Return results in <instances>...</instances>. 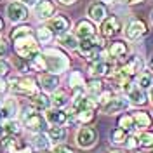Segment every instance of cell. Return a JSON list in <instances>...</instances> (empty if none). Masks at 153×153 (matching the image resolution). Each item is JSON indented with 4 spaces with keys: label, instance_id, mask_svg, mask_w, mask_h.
Returning <instances> with one entry per match:
<instances>
[{
    "label": "cell",
    "instance_id": "50",
    "mask_svg": "<svg viewBox=\"0 0 153 153\" xmlns=\"http://www.w3.org/2000/svg\"><path fill=\"white\" fill-rule=\"evenodd\" d=\"M152 23H153V12H152Z\"/></svg>",
    "mask_w": 153,
    "mask_h": 153
},
{
    "label": "cell",
    "instance_id": "43",
    "mask_svg": "<svg viewBox=\"0 0 153 153\" xmlns=\"http://www.w3.org/2000/svg\"><path fill=\"white\" fill-rule=\"evenodd\" d=\"M7 91V82L4 80V76H0V94Z\"/></svg>",
    "mask_w": 153,
    "mask_h": 153
},
{
    "label": "cell",
    "instance_id": "17",
    "mask_svg": "<svg viewBox=\"0 0 153 153\" xmlns=\"http://www.w3.org/2000/svg\"><path fill=\"white\" fill-rule=\"evenodd\" d=\"M45 120L52 125H65L68 122V113L63 111L61 108H57V110H47Z\"/></svg>",
    "mask_w": 153,
    "mask_h": 153
},
{
    "label": "cell",
    "instance_id": "52",
    "mask_svg": "<svg viewBox=\"0 0 153 153\" xmlns=\"http://www.w3.org/2000/svg\"><path fill=\"white\" fill-rule=\"evenodd\" d=\"M152 68H153V59H152Z\"/></svg>",
    "mask_w": 153,
    "mask_h": 153
},
{
    "label": "cell",
    "instance_id": "8",
    "mask_svg": "<svg viewBox=\"0 0 153 153\" xmlns=\"http://www.w3.org/2000/svg\"><path fill=\"white\" fill-rule=\"evenodd\" d=\"M113 71V63L106 61V59H97V61H92L89 65V73L92 76H106V75H111Z\"/></svg>",
    "mask_w": 153,
    "mask_h": 153
},
{
    "label": "cell",
    "instance_id": "25",
    "mask_svg": "<svg viewBox=\"0 0 153 153\" xmlns=\"http://www.w3.org/2000/svg\"><path fill=\"white\" fill-rule=\"evenodd\" d=\"M110 141L113 144H125L127 141V131L117 127V129H111L110 131Z\"/></svg>",
    "mask_w": 153,
    "mask_h": 153
},
{
    "label": "cell",
    "instance_id": "40",
    "mask_svg": "<svg viewBox=\"0 0 153 153\" xmlns=\"http://www.w3.org/2000/svg\"><path fill=\"white\" fill-rule=\"evenodd\" d=\"M9 71H10V65L7 63V61L0 59V76H5Z\"/></svg>",
    "mask_w": 153,
    "mask_h": 153
},
{
    "label": "cell",
    "instance_id": "39",
    "mask_svg": "<svg viewBox=\"0 0 153 153\" xmlns=\"http://www.w3.org/2000/svg\"><path fill=\"white\" fill-rule=\"evenodd\" d=\"M125 146H127L129 150H134V148L141 146V144H139V137H134V136L127 137V141H125Z\"/></svg>",
    "mask_w": 153,
    "mask_h": 153
},
{
    "label": "cell",
    "instance_id": "34",
    "mask_svg": "<svg viewBox=\"0 0 153 153\" xmlns=\"http://www.w3.org/2000/svg\"><path fill=\"white\" fill-rule=\"evenodd\" d=\"M30 66L33 68L35 71H47V65H45V57L42 56V54H38L37 57H33L31 59V65Z\"/></svg>",
    "mask_w": 153,
    "mask_h": 153
},
{
    "label": "cell",
    "instance_id": "12",
    "mask_svg": "<svg viewBox=\"0 0 153 153\" xmlns=\"http://www.w3.org/2000/svg\"><path fill=\"white\" fill-rule=\"evenodd\" d=\"M144 33H146V25H144L143 21H139V19L131 21L127 25V28H125V37L129 38V40H139Z\"/></svg>",
    "mask_w": 153,
    "mask_h": 153
},
{
    "label": "cell",
    "instance_id": "23",
    "mask_svg": "<svg viewBox=\"0 0 153 153\" xmlns=\"http://www.w3.org/2000/svg\"><path fill=\"white\" fill-rule=\"evenodd\" d=\"M132 118H134V124H136L137 129H148V127H152V117L146 111H134Z\"/></svg>",
    "mask_w": 153,
    "mask_h": 153
},
{
    "label": "cell",
    "instance_id": "30",
    "mask_svg": "<svg viewBox=\"0 0 153 153\" xmlns=\"http://www.w3.org/2000/svg\"><path fill=\"white\" fill-rule=\"evenodd\" d=\"M26 35H31V28H30L28 25L16 26V28H12V31H10V38H12V42L18 40V38H21V37H26Z\"/></svg>",
    "mask_w": 153,
    "mask_h": 153
},
{
    "label": "cell",
    "instance_id": "16",
    "mask_svg": "<svg viewBox=\"0 0 153 153\" xmlns=\"http://www.w3.org/2000/svg\"><path fill=\"white\" fill-rule=\"evenodd\" d=\"M108 54H110V57L111 59H124V57H127V54H129V47H127V44L125 42H122V40H117V42H113L111 45H110V51H108Z\"/></svg>",
    "mask_w": 153,
    "mask_h": 153
},
{
    "label": "cell",
    "instance_id": "46",
    "mask_svg": "<svg viewBox=\"0 0 153 153\" xmlns=\"http://www.w3.org/2000/svg\"><path fill=\"white\" fill-rule=\"evenodd\" d=\"M127 4H139V2H143V0H125Z\"/></svg>",
    "mask_w": 153,
    "mask_h": 153
},
{
    "label": "cell",
    "instance_id": "3",
    "mask_svg": "<svg viewBox=\"0 0 153 153\" xmlns=\"http://www.w3.org/2000/svg\"><path fill=\"white\" fill-rule=\"evenodd\" d=\"M10 91L18 96H26V97H31V96H37V84L33 78H16L12 80L10 84Z\"/></svg>",
    "mask_w": 153,
    "mask_h": 153
},
{
    "label": "cell",
    "instance_id": "9",
    "mask_svg": "<svg viewBox=\"0 0 153 153\" xmlns=\"http://www.w3.org/2000/svg\"><path fill=\"white\" fill-rule=\"evenodd\" d=\"M129 99H125V97H111L108 103H105V105L101 106L103 108V111H105L106 115H115V113H120V111H124V110H127L129 108Z\"/></svg>",
    "mask_w": 153,
    "mask_h": 153
},
{
    "label": "cell",
    "instance_id": "32",
    "mask_svg": "<svg viewBox=\"0 0 153 153\" xmlns=\"http://www.w3.org/2000/svg\"><path fill=\"white\" fill-rule=\"evenodd\" d=\"M87 91H89V94L91 96H99L103 91H105V89H103V82L97 80V78L91 80V82L87 84Z\"/></svg>",
    "mask_w": 153,
    "mask_h": 153
},
{
    "label": "cell",
    "instance_id": "15",
    "mask_svg": "<svg viewBox=\"0 0 153 153\" xmlns=\"http://www.w3.org/2000/svg\"><path fill=\"white\" fill-rule=\"evenodd\" d=\"M118 30H120V21L115 18V16H108V18L101 23V35L105 38L117 35Z\"/></svg>",
    "mask_w": 153,
    "mask_h": 153
},
{
    "label": "cell",
    "instance_id": "53",
    "mask_svg": "<svg viewBox=\"0 0 153 153\" xmlns=\"http://www.w3.org/2000/svg\"><path fill=\"white\" fill-rule=\"evenodd\" d=\"M150 153H153V150H152V152H150Z\"/></svg>",
    "mask_w": 153,
    "mask_h": 153
},
{
    "label": "cell",
    "instance_id": "49",
    "mask_svg": "<svg viewBox=\"0 0 153 153\" xmlns=\"http://www.w3.org/2000/svg\"><path fill=\"white\" fill-rule=\"evenodd\" d=\"M110 153H120V152H110Z\"/></svg>",
    "mask_w": 153,
    "mask_h": 153
},
{
    "label": "cell",
    "instance_id": "19",
    "mask_svg": "<svg viewBox=\"0 0 153 153\" xmlns=\"http://www.w3.org/2000/svg\"><path fill=\"white\" fill-rule=\"evenodd\" d=\"M57 42H59V45H63L65 49H70V51H76L78 49V44H80V40L76 35L73 33H63V35H59L57 37Z\"/></svg>",
    "mask_w": 153,
    "mask_h": 153
},
{
    "label": "cell",
    "instance_id": "7",
    "mask_svg": "<svg viewBox=\"0 0 153 153\" xmlns=\"http://www.w3.org/2000/svg\"><path fill=\"white\" fill-rule=\"evenodd\" d=\"M25 127L28 129L30 132L33 134H40V132H45V127H47V120L38 113H33L25 118Z\"/></svg>",
    "mask_w": 153,
    "mask_h": 153
},
{
    "label": "cell",
    "instance_id": "27",
    "mask_svg": "<svg viewBox=\"0 0 153 153\" xmlns=\"http://www.w3.org/2000/svg\"><path fill=\"white\" fill-rule=\"evenodd\" d=\"M51 99H52V105H54V106H57V108H63V106L68 105V99H70V97L66 96V92H65V91H61V89L57 91V89H56V91H54V96H52Z\"/></svg>",
    "mask_w": 153,
    "mask_h": 153
},
{
    "label": "cell",
    "instance_id": "45",
    "mask_svg": "<svg viewBox=\"0 0 153 153\" xmlns=\"http://www.w3.org/2000/svg\"><path fill=\"white\" fill-rule=\"evenodd\" d=\"M59 4H63V5H71V4H75L76 0H57Z\"/></svg>",
    "mask_w": 153,
    "mask_h": 153
},
{
    "label": "cell",
    "instance_id": "5",
    "mask_svg": "<svg viewBox=\"0 0 153 153\" xmlns=\"http://www.w3.org/2000/svg\"><path fill=\"white\" fill-rule=\"evenodd\" d=\"M97 141V132H96V129L92 127H82L78 132H76V144L80 146V148H92Z\"/></svg>",
    "mask_w": 153,
    "mask_h": 153
},
{
    "label": "cell",
    "instance_id": "31",
    "mask_svg": "<svg viewBox=\"0 0 153 153\" xmlns=\"http://www.w3.org/2000/svg\"><path fill=\"white\" fill-rule=\"evenodd\" d=\"M52 37H54V33H52L47 26H42V28L37 30V38H38L40 44H49V42L52 40Z\"/></svg>",
    "mask_w": 153,
    "mask_h": 153
},
{
    "label": "cell",
    "instance_id": "33",
    "mask_svg": "<svg viewBox=\"0 0 153 153\" xmlns=\"http://www.w3.org/2000/svg\"><path fill=\"white\" fill-rule=\"evenodd\" d=\"M118 127L124 129V131H132L134 127H136L132 115H122V117L118 118Z\"/></svg>",
    "mask_w": 153,
    "mask_h": 153
},
{
    "label": "cell",
    "instance_id": "48",
    "mask_svg": "<svg viewBox=\"0 0 153 153\" xmlns=\"http://www.w3.org/2000/svg\"><path fill=\"white\" fill-rule=\"evenodd\" d=\"M2 30H4V19L0 18V31H2Z\"/></svg>",
    "mask_w": 153,
    "mask_h": 153
},
{
    "label": "cell",
    "instance_id": "26",
    "mask_svg": "<svg viewBox=\"0 0 153 153\" xmlns=\"http://www.w3.org/2000/svg\"><path fill=\"white\" fill-rule=\"evenodd\" d=\"M137 85L141 87L143 91L152 89L153 87V75L150 73V71H143V73H139V76H137Z\"/></svg>",
    "mask_w": 153,
    "mask_h": 153
},
{
    "label": "cell",
    "instance_id": "38",
    "mask_svg": "<svg viewBox=\"0 0 153 153\" xmlns=\"http://www.w3.org/2000/svg\"><path fill=\"white\" fill-rule=\"evenodd\" d=\"M113 97V94L110 92V91H103L101 94L97 96V103H101V105H105V103H108L110 99Z\"/></svg>",
    "mask_w": 153,
    "mask_h": 153
},
{
    "label": "cell",
    "instance_id": "20",
    "mask_svg": "<svg viewBox=\"0 0 153 153\" xmlns=\"http://www.w3.org/2000/svg\"><path fill=\"white\" fill-rule=\"evenodd\" d=\"M16 110H18V105H16V101H14V99L0 101V120H2V118H4V120L10 118L12 115L16 113Z\"/></svg>",
    "mask_w": 153,
    "mask_h": 153
},
{
    "label": "cell",
    "instance_id": "47",
    "mask_svg": "<svg viewBox=\"0 0 153 153\" xmlns=\"http://www.w3.org/2000/svg\"><path fill=\"white\" fill-rule=\"evenodd\" d=\"M4 134H5V131H4V125H0V137H2Z\"/></svg>",
    "mask_w": 153,
    "mask_h": 153
},
{
    "label": "cell",
    "instance_id": "21",
    "mask_svg": "<svg viewBox=\"0 0 153 153\" xmlns=\"http://www.w3.org/2000/svg\"><path fill=\"white\" fill-rule=\"evenodd\" d=\"M141 68H143V61L139 59V57H131L127 63H125L124 66H122V71H124L127 76H132L136 73H139L141 71Z\"/></svg>",
    "mask_w": 153,
    "mask_h": 153
},
{
    "label": "cell",
    "instance_id": "24",
    "mask_svg": "<svg viewBox=\"0 0 153 153\" xmlns=\"http://www.w3.org/2000/svg\"><path fill=\"white\" fill-rule=\"evenodd\" d=\"M51 105H52V99H51L45 92H40V94L33 96V106H35L37 110H49Z\"/></svg>",
    "mask_w": 153,
    "mask_h": 153
},
{
    "label": "cell",
    "instance_id": "35",
    "mask_svg": "<svg viewBox=\"0 0 153 153\" xmlns=\"http://www.w3.org/2000/svg\"><path fill=\"white\" fill-rule=\"evenodd\" d=\"M4 131H5L7 136H16L21 131V125H19L18 120H9L7 124H4Z\"/></svg>",
    "mask_w": 153,
    "mask_h": 153
},
{
    "label": "cell",
    "instance_id": "22",
    "mask_svg": "<svg viewBox=\"0 0 153 153\" xmlns=\"http://www.w3.org/2000/svg\"><path fill=\"white\" fill-rule=\"evenodd\" d=\"M47 136H49L51 141H54V143L59 144L66 139V129H65L63 125H52L47 131Z\"/></svg>",
    "mask_w": 153,
    "mask_h": 153
},
{
    "label": "cell",
    "instance_id": "42",
    "mask_svg": "<svg viewBox=\"0 0 153 153\" xmlns=\"http://www.w3.org/2000/svg\"><path fill=\"white\" fill-rule=\"evenodd\" d=\"M7 52H9L7 42H5V38L0 37V57H5V56H7Z\"/></svg>",
    "mask_w": 153,
    "mask_h": 153
},
{
    "label": "cell",
    "instance_id": "10",
    "mask_svg": "<svg viewBox=\"0 0 153 153\" xmlns=\"http://www.w3.org/2000/svg\"><path fill=\"white\" fill-rule=\"evenodd\" d=\"M47 28L54 33V35H63V33H66L68 30H70V19L65 16V14H59L56 18H51L49 19V25Z\"/></svg>",
    "mask_w": 153,
    "mask_h": 153
},
{
    "label": "cell",
    "instance_id": "14",
    "mask_svg": "<svg viewBox=\"0 0 153 153\" xmlns=\"http://www.w3.org/2000/svg\"><path fill=\"white\" fill-rule=\"evenodd\" d=\"M75 35L80 38V40L94 37V35H96V28H94V25H92V21L80 19V21L75 25Z\"/></svg>",
    "mask_w": 153,
    "mask_h": 153
},
{
    "label": "cell",
    "instance_id": "11",
    "mask_svg": "<svg viewBox=\"0 0 153 153\" xmlns=\"http://www.w3.org/2000/svg\"><path fill=\"white\" fill-rule=\"evenodd\" d=\"M56 12V5L52 0H38L35 4V14L40 19H51Z\"/></svg>",
    "mask_w": 153,
    "mask_h": 153
},
{
    "label": "cell",
    "instance_id": "51",
    "mask_svg": "<svg viewBox=\"0 0 153 153\" xmlns=\"http://www.w3.org/2000/svg\"><path fill=\"white\" fill-rule=\"evenodd\" d=\"M152 101H153V91H152Z\"/></svg>",
    "mask_w": 153,
    "mask_h": 153
},
{
    "label": "cell",
    "instance_id": "28",
    "mask_svg": "<svg viewBox=\"0 0 153 153\" xmlns=\"http://www.w3.org/2000/svg\"><path fill=\"white\" fill-rule=\"evenodd\" d=\"M33 146H35V148H40V150H49V146H51L49 136H45V132L37 134L35 139H33Z\"/></svg>",
    "mask_w": 153,
    "mask_h": 153
},
{
    "label": "cell",
    "instance_id": "13",
    "mask_svg": "<svg viewBox=\"0 0 153 153\" xmlns=\"http://www.w3.org/2000/svg\"><path fill=\"white\" fill-rule=\"evenodd\" d=\"M87 14H89L91 21H94V23H103V21L108 18V10H106V5L103 2H94V4H91L89 9H87Z\"/></svg>",
    "mask_w": 153,
    "mask_h": 153
},
{
    "label": "cell",
    "instance_id": "6",
    "mask_svg": "<svg viewBox=\"0 0 153 153\" xmlns=\"http://www.w3.org/2000/svg\"><path fill=\"white\" fill-rule=\"evenodd\" d=\"M7 16L14 23H23V21L28 19V9H26V5L23 2L16 0V2H10L7 5Z\"/></svg>",
    "mask_w": 153,
    "mask_h": 153
},
{
    "label": "cell",
    "instance_id": "41",
    "mask_svg": "<svg viewBox=\"0 0 153 153\" xmlns=\"http://www.w3.org/2000/svg\"><path fill=\"white\" fill-rule=\"evenodd\" d=\"M54 153H75L70 146H66V144H57V146H54Z\"/></svg>",
    "mask_w": 153,
    "mask_h": 153
},
{
    "label": "cell",
    "instance_id": "18",
    "mask_svg": "<svg viewBox=\"0 0 153 153\" xmlns=\"http://www.w3.org/2000/svg\"><path fill=\"white\" fill-rule=\"evenodd\" d=\"M40 85L44 89V92H52L59 85V78H57V75H52V73H44L40 76Z\"/></svg>",
    "mask_w": 153,
    "mask_h": 153
},
{
    "label": "cell",
    "instance_id": "29",
    "mask_svg": "<svg viewBox=\"0 0 153 153\" xmlns=\"http://www.w3.org/2000/svg\"><path fill=\"white\" fill-rule=\"evenodd\" d=\"M68 82H70V87H71V89H84V85H85L84 76H82L80 71H73V73L70 75V78H68Z\"/></svg>",
    "mask_w": 153,
    "mask_h": 153
},
{
    "label": "cell",
    "instance_id": "44",
    "mask_svg": "<svg viewBox=\"0 0 153 153\" xmlns=\"http://www.w3.org/2000/svg\"><path fill=\"white\" fill-rule=\"evenodd\" d=\"M19 2H23L25 5H35V4H37L38 0H19Z\"/></svg>",
    "mask_w": 153,
    "mask_h": 153
},
{
    "label": "cell",
    "instance_id": "37",
    "mask_svg": "<svg viewBox=\"0 0 153 153\" xmlns=\"http://www.w3.org/2000/svg\"><path fill=\"white\" fill-rule=\"evenodd\" d=\"M139 144L143 146V148H153V132L150 131H146L139 136Z\"/></svg>",
    "mask_w": 153,
    "mask_h": 153
},
{
    "label": "cell",
    "instance_id": "2",
    "mask_svg": "<svg viewBox=\"0 0 153 153\" xmlns=\"http://www.w3.org/2000/svg\"><path fill=\"white\" fill-rule=\"evenodd\" d=\"M14 52L18 54L21 59H33L40 54V47H38V42L31 35L26 37H21L18 40H14Z\"/></svg>",
    "mask_w": 153,
    "mask_h": 153
},
{
    "label": "cell",
    "instance_id": "4",
    "mask_svg": "<svg viewBox=\"0 0 153 153\" xmlns=\"http://www.w3.org/2000/svg\"><path fill=\"white\" fill-rule=\"evenodd\" d=\"M124 92L127 94V99H129V103L131 105H136V106H143L148 103V96H146V91H143L141 87L134 85L132 82H125L124 84Z\"/></svg>",
    "mask_w": 153,
    "mask_h": 153
},
{
    "label": "cell",
    "instance_id": "36",
    "mask_svg": "<svg viewBox=\"0 0 153 153\" xmlns=\"http://www.w3.org/2000/svg\"><path fill=\"white\" fill-rule=\"evenodd\" d=\"M76 115V120L78 122H82V124H89V122H92L94 120V110H82V111H78Z\"/></svg>",
    "mask_w": 153,
    "mask_h": 153
},
{
    "label": "cell",
    "instance_id": "1",
    "mask_svg": "<svg viewBox=\"0 0 153 153\" xmlns=\"http://www.w3.org/2000/svg\"><path fill=\"white\" fill-rule=\"evenodd\" d=\"M42 56L45 57V65H47V71H51L52 75H61L68 66H70V59L68 56L59 51V49H52V47H47Z\"/></svg>",
    "mask_w": 153,
    "mask_h": 153
}]
</instances>
